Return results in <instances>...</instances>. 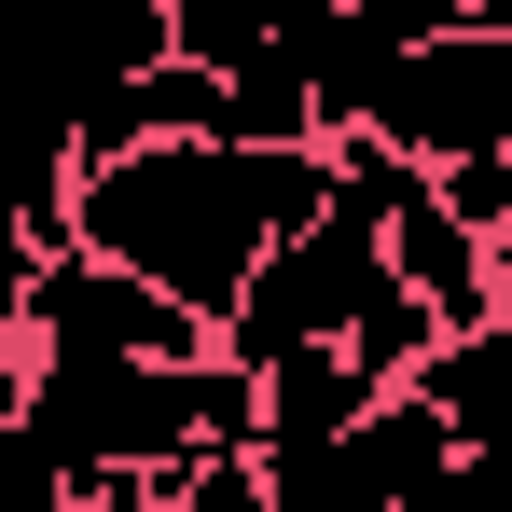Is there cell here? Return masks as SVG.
I'll return each instance as SVG.
<instances>
[{
	"label": "cell",
	"mask_w": 512,
	"mask_h": 512,
	"mask_svg": "<svg viewBox=\"0 0 512 512\" xmlns=\"http://www.w3.org/2000/svg\"><path fill=\"white\" fill-rule=\"evenodd\" d=\"M70 250H97V263H125V277H153V291H180V305L222 333L236 291H250V263L277 250L263 167L222 153V139H153V153L70 167Z\"/></svg>",
	"instance_id": "obj_1"
},
{
	"label": "cell",
	"mask_w": 512,
	"mask_h": 512,
	"mask_svg": "<svg viewBox=\"0 0 512 512\" xmlns=\"http://www.w3.org/2000/svg\"><path fill=\"white\" fill-rule=\"evenodd\" d=\"M14 333H28V360H208L222 346L180 291H153V277H125V263H97V250H42Z\"/></svg>",
	"instance_id": "obj_2"
},
{
	"label": "cell",
	"mask_w": 512,
	"mask_h": 512,
	"mask_svg": "<svg viewBox=\"0 0 512 512\" xmlns=\"http://www.w3.org/2000/svg\"><path fill=\"white\" fill-rule=\"evenodd\" d=\"M388 263V236H360V222H319V236H277L250 263V291H236V319H222V360H291V346H346L360 319V277Z\"/></svg>",
	"instance_id": "obj_3"
},
{
	"label": "cell",
	"mask_w": 512,
	"mask_h": 512,
	"mask_svg": "<svg viewBox=\"0 0 512 512\" xmlns=\"http://www.w3.org/2000/svg\"><path fill=\"white\" fill-rule=\"evenodd\" d=\"M277 42H291V70H305V97H319V139L374 125V97H388V70H402V42H374L346 0H291Z\"/></svg>",
	"instance_id": "obj_4"
},
{
	"label": "cell",
	"mask_w": 512,
	"mask_h": 512,
	"mask_svg": "<svg viewBox=\"0 0 512 512\" xmlns=\"http://www.w3.org/2000/svg\"><path fill=\"white\" fill-rule=\"evenodd\" d=\"M388 277L416 291V319H429V333L499 319V263H485V236H457L443 208H402V222H388Z\"/></svg>",
	"instance_id": "obj_5"
},
{
	"label": "cell",
	"mask_w": 512,
	"mask_h": 512,
	"mask_svg": "<svg viewBox=\"0 0 512 512\" xmlns=\"http://www.w3.org/2000/svg\"><path fill=\"white\" fill-rule=\"evenodd\" d=\"M402 388L457 429V457H471V443H499V429H512V305H499V319H471V333H443Z\"/></svg>",
	"instance_id": "obj_6"
},
{
	"label": "cell",
	"mask_w": 512,
	"mask_h": 512,
	"mask_svg": "<svg viewBox=\"0 0 512 512\" xmlns=\"http://www.w3.org/2000/svg\"><path fill=\"white\" fill-rule=\"evenodd\" d=\"M443 471H457V429L429 416L416 388L360 402V429H346V485H360V512H402L416 485H443Z\"/></svg>",
	"instance_id": "obj_7"
},
{
	"label": "cell",
	"mask_w": 512,
	"mask_h": 512,
	"mask_svg": "<svg viewBox=\"0 0 512 512\" xmlns=\"http://www.w3.org/2000/svg\"><path fill=\"white\" fill-rule=\"evenodd\" d=\"M360 402H388V388H360L346 346H291V360H263V443H250V457H277V443H333V429H360Z\"/></svg>",
	"instance_id": "obj_8"
},
{
	"label": "cell",
	"mask_w": 512,
	"mask_h": 512,
	"mask_svg": "<svg viewBox=\"0 0 512 512\" xmlns=\"http://www.w3.org/2000/svg\"><path fill=\"white\" fill-rule=\"evenodd\" d=\"M208 139H222V153H305V139H319V97L291 70V42L250 56V70H222V125H208Z\"/></svg>",
	"instance_id": "obj_9"
},
{
	"label": "cell",
	"mask_w": 512,
	"mask_h": 512,
	"mask_svg": "<svg viewBox=\"0 0 512 512\" xmlns=\"http://www.w3.org/2000/svg\"><path fill=\"white\" fill-rule=\"evenodd\" d=\"M402 208H429V167H416V153H388L374 125H346V139H333V222L388 236Z\"/></svg>",
	"instance_id": "obj_10"
},
{
	"label": "cell",
	"mask_w": 512,
	"mask_h": 512,
	"mask_svg": "<svg viewBox=\"0 0 512 512\" xmlns=\"http://www.w3.org/2000/svg\"><path fill=\"white\" fill-rule=\"evenodd\" d=\"M277 14H291V0H167V56H194V70L222 84V70L277 56Z\"/></svg>",
	"instance_id": "obj_11"
},
{
	"label": "cell",
	"mask_w": 512,
	"mask_h": 512,
	"mask_svg": "<svg viewBox=\"0 0 512 512\" xmlns=\"http://www.w3.org/2000/svg\"><path fill=\"white\" fill-rule=\"evenodd\" d=\"M429 346H443V333L416 319V291H402V277L374 263V277H360V319H346V360H360V388H402Z\"/></svg>",
	"instance_id": "obj_12"
},
{
	"label": "cell",
	"mask_w": 512,
	"mask_h": 512,
	"mask_svg": "<svg viewBox=\"0 0 512 512\" xmlns=\"http://www.w3.org/2000/svg\"><path fill=\"white\" fill-rule=\"evenodd\" d=\"M429 208H443L457 236H499L512 222V153H443V167H429Z\"/></svg>",
	"instance_id": "obj_13"
},
{
	"label": "cell",
	"mask_w": 512,
	"mask_h": 512,
	"mask_svg": "<svg viewBox=\"0 0 512 512\" xmlns=\"http://www.w3.org/2000/svg\"><path fill=\"white\" fill-rule=\"evenodd\" d=\"M70 485H84V471H70V457H56L28 416L0 429V512H70Z\"/></svg>",
	"instance_id": "obj_14"
},
{
	"label": "cell",
	"mask_w": 512,
	"mask_h": 512,
	"mask_svg": "<svg viewBox=\"0 0 512 512\" xmlns=\"http://www.w3.org/2000/svg\"><path fill=\"white\" fill-rule=\"evenodd\" d=\"M153 485H167V512H263V457H180Z\"/></svg>",
	"instance_id": "obj_15"
},
{
	"label": "cell",
	"mask_w": 512,
	"mask_h": 512,
	"mask_svg": "<svg viewBox=\"0 0 512 512\" xmlns=\"http://www.w3.org/2000/svg\"><path fill=\"white\" fill-rule=\"evenodd\" d=\"M346 14H360V28H374V42H402V56H416V42H443V28H457V0H346Z\"/></svg>",
	"instance_id": "obj_16"
},
{
	"label": "cell",
	"mask_w": 512,
	"mask_h": 512,
	"mask_svg": "<svg viewBox=\"0 0 512 512\" xmlns=\"http://www.w3.org/2000/svg\"><path fill=\"white\" fill-rule=\"evenodd\" d=\"M70 512H167V485H153V471H84Z\"/></svg>",
	"instance_id": "obj_17"
},
{
	"label": "cell",
	"mask_w": 512,
	"mask_h": 512,
	"mask_svg": "<svg viewBox=\"0 0 512 512\" xmlns=\"http://www.w3.org/2000/svg\"><path fill=\"white\" fill-rule=\"evenodd\" d=\"M457 485H471V512H512V429H499V443H471V457H457Z\"/></svg>",
	"instance_id": "obj_18"
},
{
	"label": "cell",
	"mask_w": 512,
	"mask_h": 512,
	"mask_svg": "<svg viewBox=\"0 0 512 512\" xmlns=\"http://www.w3.org/2000/svg\"><path fill=\"white\" fill-rule=\"evenodd\" d=\"M28 277H42V250H28V236H14V222H0V333H14V319H28Z\"/></svg>",
	"instance_id": "obj_19"
},
{
	"label": "cell",
	"mask_w": 512,
	"mask_h": 512,
	"mask_svg": "<svg viewBox=\"0 0 512 512\" xmlns=\"http://www.w3.org/2000/svg\"><path fill=\"white\" fill-rule=\"evenodd\" d=\"M28 416V333H0V429Z\"/></svg>",
	"instance_id": "obj_20"
},
{
	"label": "cell",
	"mask_w": 512,
	"mask_h": 512,
	"mask_svg": "<svg viewBox=\"0 0 512 512\" xmlns=\"http://www.w3.org/2000/svg\"><path fill=\"white\" fill-rule=\"evenodd\" d=\"M457 28H512V0H457Z\"/></svg>",
	"instance_id": "obj_21"
}]
</instances>
